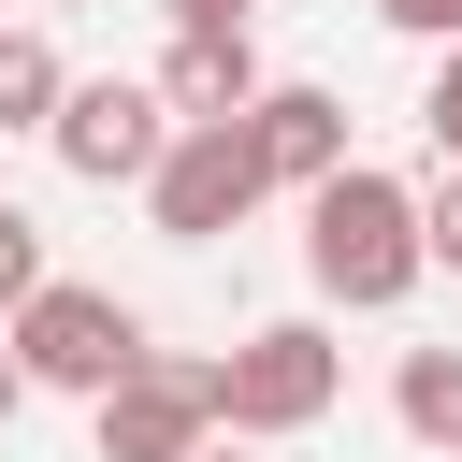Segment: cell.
I'll list each match as a JSON object with an SVG mask.
<instances>
[{
	"mask_svg": "<svg viewBox=\"0 0 462 462\" xmlns=\"http://www.w3.org/2000/svg\"><path fill=\"white\" fill-rule=\"evenodd\" d=\"M14 404H29V361H14V332H0V433H14Z\"/></svg>",
	"mask_w": 462,
	"mask_h": 462,
	"instance_id": "obj_16",
	"label": "cell"
},
{
	"mask_svg": "<svg viewBox=\"0 0 462 462\" xmlns=\"http://www.w3.org/2000/svg\"><path fill=\"white\" fill-rule=\"evenodd\" d=\"M87 419H101V462H188L202 433H231L217 419V361H173V346H144Z\"/></svg>",
	"mask_w": 462,
	"mask_h": 462,
	"instance_id": "obj_6",
	"label": "cell"
},
{
	"mask_svg": "<svg viewBox=\"0 0 462 462\" xmlns=\"http://www.w3.org/2000/svg\"><path fill=\"white\" fill-rule=\"evenodd\" d=\"M419 130H433V159H462V43H433V87H419Z\"/></svg>",
	"mask_w": 462,
	"mask_h": 462,
	"instance_id": "obj_12",
	"label": "cell"
},
{
	"mask_svg": "<svg viewBox=\"0 0 462 462\" xmlns=\"http://www.w3.org/2000/svg\"><path fill=\"white\" fill-rule=\"evenodd\" d=\"M346 404V346L318 332V318H260L231 361H217V419L245 433V448H274V433H318Z\"/></svg>",
	"mask_w": 462,
	"mask_h": 462,
	"instance_id": "obj_2",
	"label": "cell"
},
{
	"mask_svg": "<svg viewBox=\"0 0 462 462\" xmlns=\"http://www.w3.org/2000/svg\"><path fill=\"white\" fill-rule=\"evenodd\" d=\"M303 274H318V303L390 318V303L433 274V217H419V188H404V173H375V159L318 173V188H303Z\"/></svg>",
	"mask_w": 462,
	"mask_h": 462,
	"instance_id": "obj_1",
	"label": "cell"
},
{
	"mask_svg": "<svg viewBox=\"0 0 462 462\" xmlns=\"http://www.w3.org/2000/svg\"><path fill=\"white\" fill-rule=\"evenodd\" d=\"M58 101H72L58 43L43 29H0V130H58Z\"/></svg>",
	"mask_w": 462,
	"mask_h": 462,
	"instance_id": "obj_10",
	"label": "cell"
},
{
	"mask_svg": "<svg viewBox=\"0 0 462 462\" xmlns=\"http://www.w3.org/2000/svg\"><path fill=\"white\" fill-rule=\"evenodd\" d=\"M419 217H433V274H462V159L419 188Z\"/></svg>",
	"mask_w": 462,
	"mask_h": 462,
	"instance_id": "obj_13",
	"label": "cell"
},
{
	"mask_svg": "<svg viewBox=\"0 0 462 462\" xmlns=\"http://www.w3.org/2000/svg\"><path fill=\"white\" fill-rule=\"evenodd\" d=\"M188 462H245V433H202V448H188Z\"/></svg>",
	"mask_w": 462,
	"mask_h": 462,
	"instance_id": "obj_17",
	"label": "cell"
},
{
	"mask_svg": "<svg viewBox=\"0 0 462 462\" xmlns=\"http://www.w3.org/2000/svg\"><path fill=\"white\" fill-rule=\"evenodd\" d=\"M390 419L462 462V346H404V361H390Z\"/></svg>",
	"mask_w": 462,
	"mask_h": 462,
	"instance_id": "obj_9",
	"label": "cell"
},
{
	"mask_svg": "<svg viewBox=\"0 0 462 462\" xmlns=\"http://www.w3.org/2000/svg\"><path fill=\"white\" fill-rule=\"evenodd\" d=\"M0 332H14L29 390H72V404H101V390H116L130 361H144V318H130L116 289H87V274H43V289H29V303H14Z\"/></svg>",
	"mask_w": 462,
	"mask_h": 462,
	"instance_id": "obj_3",
	"label": "cell"
},
{
	"mask_svg": "<svg viewBox=\"0 0 462 462\" xmlns=\"http://www.w3.org/2000/svg\"><path fill=\"white\" fill-rule=\"evenodd\" d=\"M173 29H260V0H159Z\"/></svg>",
	"mask_w": 462,
	"mask_h": 462,
	"instance_id": "obj_15",
	"label": "cell"
},
{
	"mask_svg": "<svg viewBox=\"0 0 462 462\" xmlns=\"http://www.w3.org/2000/svg\"><path fill=\"white\" fill-rule=\"evenodd\" d=\"M274 72H260V29H173V58H159V101L173 116H245Z\"/></svg>",
	"mask_w": 462,
	"mask_h": 462,
	"instance_id": "obj_7",
	"label": "cell"
},
{
	"mask_svg": "<svg viewBox=\"0 0 462 462\" xmlns=\"http://www.w3.org/2000/svg\"><path fill=\"white\" fill-rule=\"evenodd\" d=\"M375 14H390L404 43H462V0H375Z\"/></svg>",
	"mask_w": 462,
	"mask_h": 462,
	"instance_id": "obj_14",
	"label": "cell"
},
{
	"mask_svg": "<svg viewBox=\"0 0 462 462\" xmlns=\"http://www.w3.org/2000/svg\"><path fill=\"white\" fill-rule=\"evenodd\" d=\"M274 202V159H260V130L245 116H188L173 130V159L144 173V217L173 231V245H217L231 217H260Z\"/></svg>",
	"mask_w": 462,
	"mask_h": 462,
	"instance_id": "obj_4",
	"label": "cell"
},
{
	"mask_svg": "<svg viewBox=\"0 0 462 462\" xmlns=\"http://www.w3.org/2000/svg\"><path fill=\"white\" fill-rule=\"evenodd\" d=\"M43 14H72V0H43Z\"/></svg>",
	"mask_w": 462,
	"mask_h": 462,
	"instance_id": "obj_18",
	"label": "cell"
},
{
	"mask_svg": "<svg viewBox=\"0 0 462 462\" xmlns=\"http://www.w3.org/2000/svg\"><path fill=\"white\" fill-rule=\"evenodd\" d=\"M173 130H188V116L159 101V72H144V87H130V72H101V87H72V101H58V130H43V144H58V173H72V188H144V173L173 159Z\"/></svg>",
	"mask_w": 462,
	"mask_h": 462,
	"instance_id": "obj_5",
	"label": "cell"
},
{
	"mask_svg": "<svg viewBox=\"0 0 462 462\" xmlns=\"http://www.w3.org/2000/svg\"><path fill=\"white\" fill-rule=\"evenodd\" d=\"M245 130H260L274 188H318V173H346V101H332V87H260V101H245Z\"/></svg>",
	"mask_w": 462,
	"mask_h": 462,
	"instance_id": "obj_8",
	"label": "cell"
},
{
	"mask_svg": "<svg viewBox=\"0 0 462 462\" xmlns=\"http://www.w3.org/2000/svg\"><path fill=\"white\" fill-rule=\"evenodd\" d=\"M43 274H58V260H43V217H14V202H0V318H14Z\"/></svg>",
	"mask_w": 462,
	"mask_h": 462,
	"instance_id": "obj_11",
	"label": "cell"
}]
</instances>
